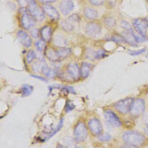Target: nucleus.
Instances as JSON below:
<instances>
[{
	"mask_svg": "<svg viewBox=\"0 0 148 148\" xmlns=\"http://www.w3.org/2000/svg\"><path fill=\"white\" fill-rule=\"evenodd\" d=\"M145 109V103L143 99L138 98L135 99L131 106L130 113L133 116H139L142 114Z\"/></svg>",
	"mask_w": 148,
	"mask_h": 148,
	"instance_id": "nucleus-4",
	"label": "nucleus"
},
{
	"mask_svg": "<svg viewBox=\"0 0 148 148\" xmlns=\"http://www.w3.org/2000/svg\"><path fill=\"white\" fill-rule=\"evenodd\" d=\"M35 23L36 19L31 14L25 13L22 15L21 23L24 29H29L35 25Z\"/></svg>",
	"mask_w": 148,
	"mask_h": 148,
	"instance_id": "nucleus-10",
	"label": "nucleus"
},
{
	"mask_svg": "<svg viewBox=\"0 0 148 148\" xmlns=\"http://www.w3.org/2000/svg\"><path fill=\"white\" fill-rule=\"evenodd\" d=\"M104 23L106 25L109 27H113L115 25L116 21L112 17H107L105 19Z\"/></svg>",
	"mask_w": 148,
	"mask_h": 148,
	"instance_id": "nucleus-29",
	"label": "nucleus"
},
{
	"mask_svg": "<svg viewBox=\"0 0 148 148\" xmlns=\"http://www.w3.org/2000/svg\"><path fill=\"white\" fill-rule=\"evenodd\" d=\"M68 20L71 22H79L80 20V17L77 14H73L69 17Z\"/></svg>",
	"mask_w": 148,
	"mask_h": 148,
	"instance_id": "nucleus-34",
	"label": "nucleus"
},
{
	"mask_svg": "<svg viewBox=\"0 0 148 148\" xmlns=\"http://www.w3.org/2000/svg\"><path fill=\"white\" fill-rule=\"evenodd\" d=\"M87 136V129L83 122L77 124L74 129V136L77 142H82L85 140Z\"/></svg>",
	"mask_w": 148,
	"mask_h": 148,
	"instance_id": "nucleus-3",
	"label": "nucleus"
},
{
	"mask_svg": "<svg viewBox=\"0 0 148 148\" xmlns=\"http://www.w3.org/2000/svg\"><path fill=\"white\" fill-rule=\"evenodd\" d=\"M56 148H66V147H65V146H62V145L59 144V145H57V146Z\"/></svg>",
	"mask_w": 148,
	"mask_h": 148,
	"instance_id": "nucleus-43",
	"label": "nucleus"
},
{
	"mask_svg": "<svg viewBox=\"0 0 148 148\" xmlns=\"http://www.w3.org/2000/svg\"><path fill=\"white\" fill-rule=\"evenodd\" d=\"M112 136L108 134H105L103 135H100L98 136V139L102 142H108L111 140Z\"/></svg>",
	"mask_w": 148,
	"mask_h": 148,
	"instance_id": "nucleus-30",
	"label": "nucleus"
},
{
	"mask_svg": "<svg viewBox=\"0 0 148 148\" xmlns=\"http://www.w3.org/2000/svg\"><path fill=\"white\" fill-rule=\"evenodd\" d=\"M35 57H36V54H35V51L32 50H29L28 52L27 53V56H26L27 62L29 64L31 63L35 59Z\"/></svg>",
	"mask_w": 148,
	"mask_h": 148,
	"instance_id": "nucleus-27",
	"label": "nucleus"
},
{
	"mask_svg": "<svg viewBox=\"0 0 148 148\" xmlns=\"http://www.w3.org/2000/svg\"><path fill=\"white\" fill-rule=\"evenodd\" d=\"M146 51L145 49H140V50H135V51H132L131 52H130V54L132 56H136V55H139L140 54L143 53H144Z\"/></svg>",
	"mask_w": 148,
	"mask_h": 148,
	"instance_id": "nucleus-36",
	"label": "nucleus"
},
{
	"mask_svg": "<svg viewBox=\"0 0 148 148\" xmlns=\"http://www.w3.org/2000/svg\"><path fill=\"white\" fill-rule=\"evenodd\" d=\"M133 32H129V31L124 32L123 34V36L124 38V39L125 40V41L127 42H128L130 45H131L133 46H136V42L134 36L133 35V33H132Z\"/></svg>",
	"mask_w": 148,
	"mask_h": 148,
	"instance_id": "nucleus-18",
	"label": "nucleus"
},
{
	"mask_svg": "<svg viewBox=\"0 0 148 148\" xmlns=\"http://www.w3.org/2000/svg\"><path fill=\"white\" fill-rule=\"evenodd\" d=\"M67 73L69 76L74 80H76L79 77L80 71L77 64L75 62H71L69 64L66 68Z\"/></svg>",
	"mask_w": 148,
	"mask_h": 148,
	"instance_id": "nucleus-11",
	"label": "nucleus"
},
{
	"mask_svg": "<svg viewBox=\"0 0 148 148\" xmlns=\"http://www.w3.org/2000/svg\"><path fill=\"white\" fill-rule=\"evenodd\" d=\"M91 3L94 5H102L105 0H90Z\"/></svg>",
	"mask_w": 148,
	"mask_h": 148,
	"instance_id": "nucleus-38",
	"label": "nucleus"
},
{
	"mask_svg": "<svg viewBox=\"0 0 148 148\" xmlns=\"http://www.w3.org/2000/svg\"><path fill=\"white\" fill-rule=\"evenodd\" d=\"M63 122H64L63 119H61V120H60V122H59V123H58V125H57V128H56V129H55V130H54L51 133H50V134H49L48 138H49L51 137L53 135H54L57 132H58V131L61 129V127H62V126Z\"/></svg>",
	"mask_w": 148,
	"mask_h": 148,
	"instance_id": "nucleus-31",
	"label": "nucleus"
},
{
	"mask_svg": "<svg viewBox=\"0 0 148 148\" xmlns=\"http://www.w3.org/2000/svg\"><path fill=\"white\" fill-rule=\"evenodd\" d=\"M51 32H52V31L50 27L45 26L43 27L40 31V34H41L42 39L44 40L45 42L49 41L51 36Z\"/></svg>",
	"mask_w": 148,
	"mask_h": 148,
	"instance_id": "nucleus-17",
	"label": "nucleus"
},
{
	"mask_svg": "<svg viewBox=\"0 0 148 148\" xmlns=\"http://www.w3.org/2000/svg\"><path fill=\"white\" fill-rule=\"evenodd\" d=\"M145 132L146 133V134L148 135V125L146 126V129H145Z\"/></svg>",
	"mask_w": 148,
	"mask_h": 148,
	"instance_id": "nucleus-44",
	"label": "nucleus"
},
{
	"mask_svg": "<svg viewBox=\"0 0 148 148\" xmlns=\"http://www.w3.org/2000/svg\"><path fill=\"white\" fill-rule=\"evenodd\" d=\"M33 90V87L29 84H24L21 87V92L23 97H26L31 94Z\"/></svg>",
	"mask_w": 148,
	"mask_h": 148,
	"instance_id": "nucleus-24",
	"label": "nucleus"
},
{
	"mask_svg": "<svg viewBox=\"0 0 148 148\" xmlns=\"http://www.w3.org/2000/svg\"><path fill=\"white\" fill-rule=\"evenodd\" d=\"M42 73L47 77L49 78H54L56 76V72L55 70L47 66L46 65L43 70H42Z\"/></svg>",
	"mask_w": 148,
	"mask_h": 148,
	"instance_id": "nucleus-22",
	"label": "nucleus"
},
{
	"mask_svg": "<svg viewBox=\"0 0 148 148\" xmlns=\"http://www.w3.org/2000/svg\"><path fill=\"white\" fill-rule=\"evenodd\" d=\"M123 148H138L136 145L127 143L123 146Z\"/></svg>",
	"mask_w": 148,
	"mask_h": 148,
	"instance_id": "nucleus-40",
	"label": "nucleus"
},
{
	"mask_svg": "<svg viewBox=\"0 0 148 148\" xmlns=\"http://www.w3.org/2000/svg\"><path fill=\"white\" fill-rule=\"evenodd\" d=\"M112 40L117 43H124V42H126L123 36H120L119 35H116L112 36Z\"/></svg>",
	"mask_w": 148,
	"mask_h": 148,
	"instance_id": "nucleus-33",
	"label": "nucleus"
},
{
	"mask_svg": "<svg viewBox=\"0 0 148 148\" xmlns=\"http://www.w3.org/2000/svg\"><path fill=\"white\" fill-rule=\"evenodd\" d=\"M89 129L92 134L95 135H99L102 132V126L100 121L97 119H91L88 123Z\"/></svg>",
	"mask_w": 148,
	"mask_h": 148,
	"instance_id": "nucleus-9",
	"label": "nucleus"
},
{
	"mask_svg": "<svg viewBox=\"0 0 148 148\" xmlns=\"http://www.w3.org/2000/svg\"><path fill=\"white\" fill-rule=\"evenodd\" d=\"M84 14L86 17L90 19H94L98 16L97 12L91 8H86L84 10Z\"/></svg>",
	"mask_w": 148,
	"mask_h": 148,
	"instance_id": "nucleus-21",
	"label": "nucleus"
},
{
	"mask_svg": "<svg viewBox=\"0 0 148 148\" xmlns=\"http://www.w3.org/2000/svg\"><path fill=\"white\" fill-rule=\"evenodd\" d=\"M132 25L136 31L142 37H145L146 34V28L148 24L146 19L136 18L132 21Z\"/></svg>",
	"mask_w": 148,
	"mask_h": 148,
	"instance_id": "nucleus-6",
	"label": "nucleus"
},
{
	"mask_svg": "<svg viewBox=\"0 0 148 148\" xmlns=\"http://www.w3.org/2000/svg\"><path fill=\"white\" fill-rule=\"evenodd\" d=\"M71 53V50L69 48H62L57 51V54L59 60H62L66 58Z\"/></svg>",
	"mask_w": 148,
	"mask_h": 148,
	"instance_id": "nucleus-20",
	"label": "nucleus"
},
{
	"mask_svg": "<svg viewBox=\"0 0 148 148\" xmlns=\"http://www.w3.org/2000/svg\"><path fill=\"white\" fill-rule=\"evenodd\" d=\"M91 67L92 65L91 64L86 62H82L81 65V68L80 69L81 76L84 78L87 77L89 75Z\"/></svg>",
	"mask_w": 148,
	"mask_h": 148,
	"instance_id": "nucleus-15",
	"label": "nucleus"
},
{
	"mask_svg": "<svg viewBox=\"0 0 148 148\" xmlns=\"http://www.w3.org/2000/svg\"><path fill=\"white\" fill-rule=\"evenodd\" d=\"M31 76H32V77H35V78L38 79H39V80H42V81H43V82H47V80H46V79H45V78H43V77H41V76H39L32 75H31Z\"/></svg>",
	"mask_w": 148,
	"mask_h": 148,
	"instance_id": "nucleus-41",
	"label": "nucleus"
},
{
	"mask_svg": "<svg viewBox=\"0 0 148 148\" xmlns=\"http://www.w3.org/2000/svg\"><path fill=\"white\" fill-rule=\"evenodd\" d=\"M44 12L52 19L57 20L60 18V14L57 9L52 6L46 5L43 7Z\"/></svg>",
	"mask_w": 148,
	"mask_h": 148,
	"instance_id": "nucleus-14",
	"label": "nucleus"
},
{
	"mask_svg": "<svg viewBox=\"0 0 148 148\" xmlns=\"http://www.w3.org/2000/svg\"><path fill=\"white\" fill-rule=\"evenodd\" d=\"M133 99L127 98L120 100L114 104L115 109L121 113H127L130 110L131 105L133 102Z\"/></svg>",
	"mask_w": 148,
	"mask_h": 148,
	"instance_id": "nucleus-5",
	"label": "nucleus"
},
{
	"mask_svg": "<svg viewBox=\"0 0 148 148\" xmlns=\"http://www.w3.org/2000/svg\"><path fill=\"white\" fill-rule=\"evenodd\" d=\"M45 54L47 58L49 59L50 61L55 62L60 61L57 54V51L55 50L52 48H47L46 50Z\"/></svg>",
	"mask_w": 148,
	"mask_h": 148,
	"instance_id": "nucleus-16",
	"label": "nucleus"
},
{
	"mask_svg": "<svg viewBox=\"0 0 148 148\" xmlns=\"http://www.w3.org/2000/svg\"><path fill=\"white\" fill-rule=\"evenodd\" d=\"M18 2V3L20 5V6H25L26 5H28V0H16Z\"/></svg>",
	"mask_w": 148,
	"mask_h": 148,
	"instance_id": "nucleus-39",
	"label": "nucleus"
},
{
	"mask_svg": "<svg viewBox=\"0 0 148 148\" xmlns=\"http://www.w3.org/2000/svg\"><path fill=\"white\" fill-rule=\"evenodd\" d=\"M104 117L105 120L114 127H119L121 125L119 118L110 110H106L104 112Z\"/></svg>",
	"mask_w": 148,
	"mask_h": 148,
	"instance_id": "nucleus-7",
	"label": "nucleus"
},
{
	"mask_svg": "<svg viewBox=\"0 0 148 148\" xmlns=\"http://www.w3.org/2000/svg\"><path fill=\"white\" fill-rule=\"evenodd\" d=\"M122 138L125 143L136 146L142 144L145 140V137L143 135L134 131L125 132L123 135Z\"/></svg>",
	"mask_w": 148,
	"mask_h": 148,
	"instance_id": "nucleus-1",
	"label": "nucleus"
},
{
	"mask_svg": "<svg viewBox=\"0 0 148 148\" xmlns=\"http://www.w3.org/2000/svg\"><path fill=\"white\" fill-rule=\"evenodd\" d=\"M105 55V51L103 50H98L95 51V56L94 58L95 59H99L104 57Z\"/></svg>",
	"mask_w": 148,
	"mask_h": 148,
	"instance_id": "nucleus-32",
	"label": "nucleus"
},
{
	"mask_svg": "<svg viewBox=\"0 0 148 148\" xmlns=\"http://www.w3.org/2000/svg\"><path fill=\"white\" fill-rule=\"evenodd\" d=\"M45 41L44 40H39L35 43V46L36 49L39 51H42L45 47Z\"/></svg>",
	"mask_w": 148,
	"mask_h": 148,
	"instance_id": "nucleus-26",
	"label": "nucleus"
},
{
	"mask_svg": "<svg viewBox=\"0 0 148 148\" xmlns=\"http://www.w3.org/2000/svg\"><path fill=\"white\" fill-rule=\"evenodd\" d=\"M46 65L42 61H36L33 64L32 68L33 71L35 72H42V70Z\"/></svg>",
	"mask_w": 148,
	"mask_h": 148,
	"instance_id": "nucleus-23",
	"label": "nucleus"
},
{
	"mask_svg": "<svg viewBox=\"0 0 148 148\" xmlns=\"http://www.w3.org/2000/svg\"><path fill=\"white\" fill-rule=\"evenodd\" d=\"M121 26L124 29H125L127 31L133 32V29H132L131 26L130 25V24L128 22H127L125 21H122L121 22Z\"/></svg>",
	"mask_w": 148,
	"mask_h": 148,
	"instance_id": "nucleus-28",
	"label": "nucleus"
},
{
	"mask_svg": "<svg viewBox=\"0 0 148 148\" xmlns=\"http://www.w3.org/2000/svg\"><path fill=\"white\" fill-rule=\"evenodd\" d=\"M86 32L88 35L91 37H97L101 33L100 25L95 23H89L86 25Z\"/></svg>",
	"mask_w": 148,
	"mask_h": 148,
	"instance_id": "nucleus-8",
	"label": "nucleus"
},
{
	"mask_svg": "<svg viewBox=\"0 0 148 148\" xmlns=\"http://www.w3.org/2000/svg\"><path fill=\"white\" fill-rule=\"evenodd\" d=\"M17 36L18 41L22 45L26 47H29L31 45L32 40L29 36L24 31L20 30L17 32Z\"/></svg>",
	"mask_w": 148,
	"mask_h": 148,
	"instance_id": "nucleus-13",
	"label": "nucleus"
},
{
	"mask_svg": "<svg viewBox=\"0 0 148 148\" xmlns=\"http://www.w3.org/2000/svg\"><path fill=\"white\" fill-rule=\"evenodd\" d=\"M53 42L55 45L58 47H64L67 45L66 40L61 35H57L54 36Z\"/></svg>",
	"mask_w": 148,
	"mask_h": 148,
	"instance_id": "nucleus-19",
	"label": "nucleus"
},
{
	"mask_svg": "<svg viewBox=\"0 0 148 148\" xmlns=\"http://www.w3.org/2000/svg\"><path fill=\"white\" fill-rule=\"evenodd\" d=\"M61 27L64 30L66 31H71L74 28L73 24L69 20L62 21L61 22Z\"/></svg>",
	"mask_w": 148,
	"mask_h": 148,
	"instance_id": "nucleus-25",
	"label": "nucleus"
},
{
	"mask_svg": "<svg viewBox=\"0 0 148 148\" xmlns=\"http://www.w3.org/2000/svg\"><path fill=\"white\" fill-rule=\"evenodd\" d=\"M75 108V105L73 103H72L70 101L69 102H67L66 103V105H65V111L66 112L71 111Z\"/></svg>",
	"mask_w": 148,
	"mask_h": 148,
	"instance_id": "nucleus-35",
	"label": "nucleus"
},
{
	"mask_svg": "<svg viewBox=\"0 0 148 148\" xmlns=\"http://www.w3.org/2000/svg\"><path fill=\"white\" fill-rule=\"evenodd\" d=\"M73 148H82V147H75Z\"/></svg>",
	"mask_w": 148,
	"mask_h": 148,
	"instance_id": "nucleus-46",
	"label": "nucleus"
},
{
	"mask_svg": "<svg viewBox=\"0 0 148 148\" xmlns=\"http://www.w3.org/2000/svg\"><path fill=\"white\" fill-rule=\"evenodd\" d=\"M28 10L29 13L38 21L43 20L45 18L44 10L37 5L35 0H28Z\"/></svg>",
	"mask_w": 148,
	"mask_h": 148,
	"instance_id": "nucleus-2",
	"label": "nucleus"
},
{
	"mask_svg": "<svg viewBox=\"0 0 148 148\" xmlns=\"http://www.w3.org/2000/svg\"><path fill=\"white\" fill-rule=\"evenodd\" d=\"M40 2L43 3H51L56 1V0H38Z\"/></svg>",
	"mask_w": 148,
	"mask_h": 148,
	"instance_id": "nucleus-42",
	"label": "nucleus"
},
{
	"mask_svg": "<svg viewBox=\"0 0 148 148\" xmlns=\"http://www.w3.org/2000/svg\"><path fill=\"white\" fill-rule=\"evenodd\" d=\"M145 19H146V21H147V24H148V17L146 18H145Z\"/></svg>",
	"mask_w": 148,
	"mask_h": 148,
	"instance_id": "nucleus-45",
	"label": "nucleus"
},
{
	"mask_svg": "<svg viewBox=\"0 0 148 148\" xmlns=\"http://www.w3.org/2000/svg\"><path fill=\"white\" fill-rule=\"evenodd\" d=\"M59 8L64 15H67L74 8V4L72 0H63L59 5Z\"/></svg>",
	"mask_w": 148,
	"mask_h": 148,
	"instance_id": "nucleus-12",
	"label": "nucleus"
},
{
	"mask_svg": "<svg viewBox=\"0 0 148 148\" xmlns=\"http://www.w3.org/2000/svg\"><path fill=\"white\" fill-rule=\"evenodd\" d=\"M31 35L34 38H38L39 36V32H38V29L36 28H33L31 31Z\"/></svg>",
	"mask_w": 148,
	"mask_h": 148,
	"instance_id": "nucleus-37",
	"label": "nucleus"
}]
</instances>
